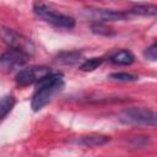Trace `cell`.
<instances>
[{
    "instance_id": "4fadbf2b",
    "label": "cell",
    "mask_w": 157,
    "mask_h": 157,
    "mask_svg": "<svg viewBox=\"0 0 157 157\" xmlns=\"http://www.w3.org/2000/svg\"><path fill=\"white\" fill-rule=\"evenodd\" d=\"M91 31L93 33H96V34L104 36V37H110V36H114L115 34V32L110 27L105 26L102 22H94V23H92L91 25Z\"/></svg>"
},
{
    "instance_id": "6da1fadb",
    "label": "cell",
    "mask_w": 157,
    "mask_h": 157,
    "mask_svg": "<svg viewBox=\"0 0 157 157\" xmlns=\"http://www.w3.org/2000/svg\"><path fill=\"white\" fill-rule=\"evenodd\" d=\"M64 88V78L61 74H47L36 82V92L31 101V107L34 112L45 107L52 98Z\"/></svg>"
},
{
    "instance_id": "3957f363",
    "label": "cell",
    "mask_w": 157,
    "mask_h": 157,
    "mask_svg": "<svg viewBox=\"0 0 157 157\" xmlns=\"http://www.w3.org/2000/svg\"><path fill=\"white\" fill-rule=\"evenodd\" d=\"M120 121L135 126L156 128V114L147 108H129L119 114Z\"/></svg>"
},
{
    "instance_id": "52a82bcc",
    "label": "cell",
    "mask_w": 157,
    "mask_h": 157,
    "mask_svg": "<svg viewBox=\"0 0 157 157\" xmlns=\"http://www.w3.org/2000/svg\"><path fill=\"white\" fill-rule=\"evenodd\" d=\"M83 16L93 20L96 22H108V21H124L129 17L128 12L107 10V9H87L83 12Z\"/></svg>"
},
{
    "instance_id": "5bb4252c",
    "label": "cell",
    "mask_w": 157,
    "mask_h": 157,
    "mask_svg": "<svg viewBox=\"0 0 157 157\" xmlns=\"http://www.w3.org/2000/svg\"><path fill=\"white\" fill-rule=\"evenodd\" d=\"M103 58H90V59H87V60H85L81 65H80V70L81 71H86V72H90V71H93V70H96L102 63H103Z\"/></svg>"
},
{
    "instance_id": "ba28073f",
    "label": "cell",
    "mask_w": 157,
    "mask_h": 157,
    "mask_svg": "<svg viewBox=\"0 0 157 157\" xmlns=\"http://www.w3.org/2000/svg\"><path fill=\"white\" fill-rule=\"evenodd\" d=\"M109 140L110 137L104 135H87V136H81L80 139L76 140V142L85 147H98L105 145L107 142H109Z\"/></svg>"
},
{
    "instance_id": "30bf717a",
    "label": "cell",
    "mask_w": 157,
    "mask_h": 157,
    "mask_svg": "<svg viewBox=\"0 0 157 157\" xmlns=\"http://www.w3.org/2000/svg\"><path fill=\"white\" fill-rule=\"evenodd\" d=\"M109 61L115 65L126 66V65H131L135 61V56L130 50H119L109 58Z\"/></svg>"
},
{
    "instance_id": "7c38bea8",
    "label": "cell",
    "mask_w": 157,
    "mask_h": 157,
    "mask_svg": "<svg viewBox=\"0 0 157 157\" xmlns=\"http://www.w3.org/2000/svg\"><path fill=\"white\" fill-rule=\"evenodd\" d=\"M13 104H15V98L11 94H7L0 98V119L4 118L12 109Z\"/></svg>"
},
{
    "instance_id": "8fae6325",
    "label": "cell",
    "mask_w": 157,
    "mask_h": 157,
    "mask_svg": "<svg viewBox=\"0 0 157 157\" xmlns=\"http://www.w3.org/2000/svg\"><path fill=\"white\" fill-rule=\"evenodd\" d=\"M132 15L139 16H147V17H155L157 15V7L156 5H136L129 10Z\"/></svg>"
},
{
    "instance_id": "9c48e42d",
    "label": "cell",
    "mask_w": 157,
    "mask_h": 157,
    "mask_svg": "<svg viewBox=\"0 0 157 157\" xmlns=\"http://www.w3.org/2000/svg\"><path fill=\"white\" fill-rule=\"evenodd\" d=\"M81 55H82L81 52H76V50L61 52L55 56L54 63L59 64V65H74V64L78 63V60L81 59Z\"/></svg>"
},
{
    "instance_id": "e0dca14e",
    "label": "cell",
    "mask_w": 157,
    "mask_h": 157,
    "mask_svg": "<svg viewBox=\"0 0 157 157\" xmlns=\"http://www.w3.org/2000/svg\"><path fill=\"white\" fill-rule=\"evenodd\" d=\"M148 141H150L148 136H136V137H132L130 142L134 147L139 148V147H145L148 144Z\"/></svg>"
},
{
    "instance_id": "2e32d148",
    "label": "cell",
    "mask_w": 157,
    "mask_h": 157,
    "mask_svg": "<svg viewBox=\"0 0 157 157\" xmlns=\"http://www.w3.org/2000/svg\"><path fill=\"white\" fill-rule=\"evenodd\" d=\"M144 56H145V59H147L150 61H156L157 60V43H153L147 49H145Z\"/></svg>"
},
{
    "instance_id": "277c9868",
    "label": "cell",
    "mask_w": 157,
    "mask_h": 157,
    "mask_svg": "<svg viewBox=\"0 0 157 157\" xmlns=\"http://www.w3.org/2000/svg\"><path fill=\"white\" fill-rule=\"evenodd\" d=\"M0 39L2 40V43H5L11 49L20 50V52L27 54L28 56H32L34 54L36 49H34V44L32 43V40L20 33H17L12 28L1 27L0 28Z\"/></svg>"
},
{
    "instance_id": "5b68a950",
    "label": "cell",
    "mask_w": 157,
    "mask_h": 157,
    "mask_svg": "<svg viewBox=\"0 0 157 157\" xmlns=\"http://www.w3.org/2000/svg\"><path fill=\"white\" fill-rule=\"evenodd\" d=\"M28 55L16 50V49H11L9 48L6 52H4L2 54H0V71L9 74L12 72L20 67H22L27 61H28Z\"/></svg>"
},
{
    "instance_id": "8992f818",
    "label": "cell",
    "mask_w": 157,
    "mask_h": 157,
    "mask_svg": "<svg viewBox=\"0 0 157 157\" xmlns=\"http://www.w3.org/2000/svg\"><path fill=\"white\" fill-rule=\"evenodd\" d=\"M49 72L50 70L47 66H29L20 70L15 76V81L18 86L25 87V86L36 83L39 78H42Z\"/></svg>"
},
{
    "instance_id": "7a4b0ae2",
    "label": "cell",
    "mask_w": 157,
    "mask_h": 157,
    "mask_svg": "<svg viewBox=\"0 0 157 157\" xmlns=\"http://www.w3.org/2000/svg\"><path fill=\"white\" fill-rule=\"evenodd\" d=\"M33 12L42 18L43 21L50 23L54 27L58 28H66V29H71L75 27V18L60 12H56L55 10H53L47 2H44L43 0H37L33 5Z\"/></svg>"
},
{
    "instance_id": "9a60e30c",
    "label": "cell",
    "mask_w": 157,
    "mask_h": 157,
    "mask_svg": "<svg viewBox=\"0 0 157 157\" xmlns=\"http://www.w3.org/2000/svg\"><path fill=\"white\" fill-rule=\"evenodd\" d=\"M109 78L114 81H120V82H134L139 80V76L129 72H113L109 75Z\"/></svg>"
}]
</instances>
